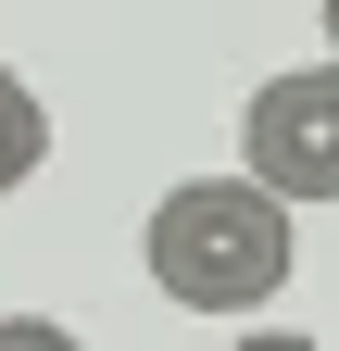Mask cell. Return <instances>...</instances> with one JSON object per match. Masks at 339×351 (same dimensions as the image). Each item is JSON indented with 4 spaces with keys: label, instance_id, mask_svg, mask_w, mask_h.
Masks as SVG:
<instances>
[{
    "label": "cell",
    "instance_id": "6da1fadb",
    "mask_svg": "<svg viewBox=\"0 0 339 351\" xmlns=\"http://www.w3.org/2000/svg\"><path fill=\"white\" fill-rule=\"evenodd\" d=\"M139 263L189 314H264V301L302 276V239H289V201H264L251 176H189V189L151 201Z\"/></svg>",
    "mask_w": 339,
    "mask_h": 351
},
{
    "label": "cell",
    "instance_id": "7a4b0ae2",
    "mask_svg": "<svg viewBox=\"0 0 339 351\" xmlns=\"http://www.w3.org/2000/svg\"><path fill=\"white\" fill-rule=\"evenodd\" d=\"M239 176L289 213L339 201V63H302V75H264L239 101Z\"/></svg>",
    "mask_w": 339,
    "mask_h": 351
},
{
    "label": "cell",
    "instance_id": "3957f363",
    "mask_svg": "<svg viewBox=\"0 0 339 351\" xmlns=\"http://www.w3.org/2000/svg\"><path fill=\"white\" fill-rule=\"evenodd\" d=\"M38 163H51V101H38V88L0 63V201H13Z\"/></svg>",
    "mask_w": 339,
    "mask_h": 351
},
{
    "label": "cell",
    "instance_id": "277c9868",
    "mask_svg": "<svg viewBox=\"0 0 339 351\" xmlns=\"http://www.w3.org/2000/svg\"><path fill=\"white\" fill-rule=\"evenodd\" d=\"M0 351H89L63 314H0Z\"/></svg>",
    "mask_w": 339,
    "mask_h": 351
},
{
    "label": "cell",
    "instance_id": "5b68a950",
    "mask_svg": "<svg viewBox=\"0 0 339 351\" xmlns=\"http://www.w3.org/2000/svg\"><path fill=\"white\" fill-rule=\"evenodd\" d=\"M226 351H327V339H302V326H251V339H226Z\"/></svg>",
    "mask_w": 339,
    "mask_h": 351
},
{
    "label": "cell",
    "instance_id": "8992f818",
    "mask_svg": "<svg viewBox=\"0 0 339 351\" xmlns=\"http://www.w3.org/2000/svg\"><path fill=\"white\" fill-rule=\"evenodd\" d=\"M314 25H327V63H339V0H314Z\"/></svg>",
    "mask_w": 339,
    "mask_h": 351
}]
</instances>
